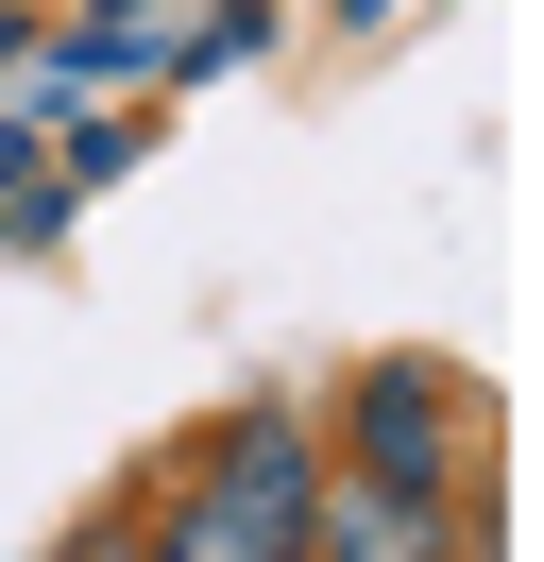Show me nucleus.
<instances>
[{
    "label": "nucleus",
    "instance_id": "39448f33",
    "mask_svg": "<svg viewBox=\"0 0 544 562\" xmlns=\"http://www.w3.org/2000/svg\"><path fill=\"white\" fill-rule=\"evenodd\" d=\"M358 18H392V0H358Z\"/></svg>",
    "mask_w": 544,
    "mask_h": 562
},
{
    "label": "nucleus",
    "instance_id": "f257e3e1",
    "mask_svg": "<svg viewBox=\"0 0 544 562\" xmlns=\"http://www.w3.org/2000/svg\"><path fill=\"white\" fill-rule=\"evenodd\" d=\"M340 477L374 494H426V512H460V375H426V358H374L358 392H340Z\"/></svg>",
    "mask_w": 544,
    "mask_h": 562
},
{
    "label": "nucleus",
    "instance_id": "20e7f679",
    "mask_svg": "<svg viewBox=\"0 0 544 562\" xmlns=\"http://www.w3.org/2000/svg\"><path fill=\"white\" fill-rule=\"evenodd\" d=\"M136 562H306V528L238 512V494H170V528H154Z\"/></svg>",
    "mask_w": 544,
    "mask_h": 562
},
{
    "label": "nucleus",
    "instance_id": "f03ea898",
    "mask_svg": "<svg viewBox=\"0 0 544 562\" xmlns=\"http://www.w3.org/2000/svg\"><path fill=\"white\" fill-rule=\"evenodd\" d=\"M188 494H238V512H272V528H306V494H324V460H306V426H290V409H238V426H204V460H188Z\"/></svg>",
    "mask_w": 544,
    "mask_h": 562
},
{
    "label": "nucleus",
    "instance_id": "7ed1b4c3",
    "mask_svg": "<svg viewBox=\"0 0 544 562\" xmlns=\"http://www.w3.org/2000/svg\"><path fill=\"white\" fill-rule=\"evenodd\" d=\"M306 562H460V512L374 494V477H324L306 494Z\"/></svg>",
    "mask_w": 544,
    "mask_h": 562
}]
</instances>
